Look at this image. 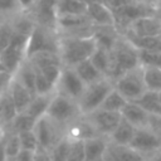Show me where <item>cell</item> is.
Here are the masks:
<instances>
[{
	"label": "cell",
	"mask_w": 161,
	"mask_h": 161,
	"mask_svg": "<svg viewBox=\"0 0 161 161\" xmlns=\"http://www.w3.org/2000/svg\"><path fill=\"white\" fill-rule=\"evenodd\" d=\"M160 39H161V34H160Z\"/></svg>",
	"instance_id": "cell-55"
},
{
	"label": "cell",
	"mask_w": 161,
	"mask_h": 161,
	"mask_svg": "<svg viewBox=\"0 0 161 161\" xmlns=\"http://www.w3.org/2000/svg\"><path fill=\"white\" fill-rule=\"evenodd\" d=\"M33 155H34L33 151L21 150V151H20L13 160H10V161H31V160H33Z\"/></svg>",
	"instance_id": "cell-44"
},
{
	"label": "cell",
	"mask_w": 161,
	"mask_h": 161,
	"mask_svg": "<svg viewBox=\"0 0 161 161\" xmlns=\"http://www.w3.org/2000/svg\"><path fill=\"white\" fill-rule=\"evenodd\" d=\"M79 1H82V3H84V4H89V3H93V1H97V0H79Z\"/></svg>",
	"instance_id": "cell-50"
},
{
	"label": "cell",
	"mask_w": 161,
	"mask_h": 161,
	"mask_svg": "<svg viewBox=\"0 0 161 161\" xmlns=\"http://www.w3.org/2000/svg\"><path fill=\"white\" fill-rule=\"evenodd\" d=\"M84 88H86V84L79 78L75 69L70 68V67H63L60 77L55 86V92L58 94H62V96H65L74 101H78L79 97L82 96Z\"/></svg>",
	"instance_id": "cell-10"
},
{
	"label": "cell",
	"mask_w": 161,
	"mask_h": 161,
	"mask_svg": "<svg viewBox=\"0 0 161 161\" xmlns=\"http://www.w3.org/2000/svg\"><path fill=\"white\" fill-rule=\"evenodd\" d=\"M34 132L38 138L39 148H43L47 151H50L65 136V130L58 126L47 114L40 117L35 122Z\"/></svg>",
	"instance_id": "cell-8"
},
{
	"label": "cell",
	"mask_w": 161,
	"mask_h": 161,
	"mask_svg": "<svg viewBox=\"0 0 161 161\" xmlns=\"http://www.w3.org/2000/svg\"><path fill=\"white\" fill-rule=\"evenodd\" d=\"M122 35L137 50L160 52L161 53V39H160V36H136L131 33H125Z\"/></svg>",
	"instance_id": "cell-20"
},
{
	"label": "cell",
	"mask_w": 161,
	"mask_h": 161,
	"mask_svg": "<svg viewBox=\"0 0 161 161\" xmlns=\"http://www.w3.org/2000/svg\"><path fill=\"white\" fill-rule=\"evenodd\" d=\"M125 33H131L136 36H160L161 19L158 14L138 18L128 26V29Z\"/></svg>",
	"instance_id": "cell-12"
},
{
	"label": "cell",
	"mask_w": 161,
	"mask_h": 161,
	"mask_svg": "<svg viewBox=\"0 0 161 161\" xmlns=\"http://www.w3.org/2000/svg\"><path fill=\"white\" fill-rule=\"evenodd\" d=\"M19 11L16 0H0V16H13Z\"/></svg>",
	"instance_id": "cell-39"
},
{
	"label": "cell",
	"mask_w": 161,
	"mask_h": 161,
	"mask_svg": "<svg viewBox=\"0 0 161 161\" xmlns=\"http://www.w3.org/2000/svg\"><path fill=\"white\" fill-rule=\"evenodd\" d=\"M29 36L14 33L10 44L0 53V68L14 75L20 64L26 59V44Z\"/></svg>",
	"instance_id": "cell-5"
},
{
	"label": "cell",
	"mask_w": 161,
	"mask_h": 161,
	"mask_svg": "<svg viewBox=\"0 0 161 161\" xmlns=\"http://www.w3.org/2000/svg\"><path fill=\"white\" fill-rule=\"evenodd\" d=\"M135 132H136V127L122 117L119 123L117 125V127L114 128V131L111 133V136L108 138L112 142L130 146V143H131V141L135 136Z\"/></svg>",
	"instance_id": "cell-22"
},
{
	"label": "cell",
	"mask_w": 161,
	"mask_h": 161,
	"mask_svg": "<svg viewBox=\"0 0 161 161\" xmlns=\"http://www.w3.org/2000/svg\"><path fill=\"white\" fill-rule=\"evenodd\" d=\"M127 102H128V101H127L116 88H113V89L108 93V96L104 98V101H103V103L101 104L99 108L106 109V111H111V112L121 113L122 109H123V107L127 104Z\"/></svg>",
	"instance_id": "cell-29"
},
{
	"label": "cell",
	"mask_w": 161,
	"mask_h": 161,
	"mask_svg": "<svg viewBox=\"0 0 161 161\" xmlns=\"http://www.w3.org/2000/svg\"><path fill=\"white\" fill-rule=\"evenodd\" d=\"M138 58L141 65L153 67L161 69V53L160 52H146L138 50Z\"/></svg>",
	"instance_id": "cell-37"
},
{
	"label": "cell",
	"mask_w": 161,
	"mask_h": 161,
	"mask_svg": "<svg viewBox=\"0 0 161 161\" xmlns=\"http://www.w3.org/2000/svg\"><path fill=\"white\" fill-rule=\"evenodd\" d=\"M35 74H36L35 67L28 59H25L13 77L18 82H20L31 94L35 96Z\"/></svg>",
	"instance_id": "cell-19"
},
{
	"label": "cell",
	"mask_w": 161,
	"mask_h": 161,
	"mask_svg": "<svg viewBox=\"0 0 161 161\" xmlns=\"http://www.w3.org/2000/svg\"><path fill=\"white\" fill-rule=\"evenodd\" d=\"M158 16H160V19H161V13H158Z\"/></svg>",
	"instance_id": "cell-53"
},
{
	"label": "cell",
	"mask_w": 161,
	"mask_h": 161,
	"mask_svg": "<svg viewBox=\"0 0 161 161\" xmlns=\"http://www.w3.org/2000/svg\"><path fill=\"white\" fill-rule=\"evenodd\" d=\"M114 88L128 101L133 102L137 98H140L146 91V83L143 79V70L142 65L128 70L123 75H121L114 83Z\"/></svg>",
	"instance_id": "cell-7"
},
{
	"label": "cell",
	"mask_w": 161,
	"mask_h": 161,
	"mask_svg": "<svg viewBox=\"0 0 161 161\" xmlns=\"http://www.w3.org/2000/svg\"><path fill=\"white\" fill-rule=\"evenodd\" d=\"M31 161H52L50 158V152L43 148H38L34 155H33V160Z\"/></svg>",
	"instance_id": "cell-43"
},
{
	"label": "cell",
	"mask_w": 161,
	"mask_h": 161,
	"mask_svg": "<svg viewBox=\"0 0 161 161\" xmlns=\"http://www.w3.org/2000/svg\"><path fill=\"white\" fill-rule=\"evenodd\" d=\"M47 116L67 131V128L75 119H78L82 116V113L77 101L55 93L47 111Z\"/></svg>",
	"instance_id": "cell-3"
},
{
	"label": "cell",
	"mask_w": 161,
	"mask_h": 161,
	"mask_svg": "<svg viewBox=\"0 0 161 161\" xmlns=\"http://www.w3.org/2000/svg\"><path fill=\"white\" fill-rule=\"evenodd\" d=\"M65 136L70 140H82L86 141L88 138H93L99 136L94 127L91 125V122L86 118V116H80L78 119H75L65 131Z\"/></svg>",
	"instance_id": "cell-15"
},
{
	"label": "cell",
	"mask_w": 161,
	"mask_h": 161,
	"mask_svg": "<svg viewBox=\"0 0 161 161\" xmlns=\"http://www.w3.org/2000/svg\"><path fill=\"white\" fill-rule=\"evenodd\" d=\"M1 131H5V125H4L3 121L0 119V132H1Z\"/></svg>",
	"instance_id": "cell-49"
},
{
	"label": "cell",
	"mask_w": 161,
	"mask_h": 161,
	"mask_svg": "<svg viewBox=\"0 0 161 161\" xmlns=\"http://www.w3.org/2000/svg\"><path fill=\"white\" fill-rule=\"evenodd\" d=\"M84 116L91 122V125L94 127L97 133L99 136H104V137L111 136V133L114 131V128L117 127V125L119 123V121L122 118L121 113L106 111L102 108H98V109H96L88 114H84Z\"/></svg>",
	"instance_id": "cell-11"
},
{
	"label": "cell",
	"mask_w": 161,
	"mask_h": 161,
	"mask_svg": "<svg viewBox=\"0 0 161 161\" xmlns=\"http://www.w3.org/2000/svg\"><path fill=\"white\" fill-rule=\"evenodd\" d=\"M146 158L141 156L128 145H119L108 140L107 147L104 150L103 161H145Z\"/></svg>",
	"instance_id": "cell-13"
},
{
	"label": "cell",
	"mask_w": 161,
	"mask_h": 161,
	"mask_svg": "<svg viewBox=\"0 0 161 161\" xmlns=\"http://www.w3.org/2000/svg\"><path fill=\"white\" fill-rule=\"evenodd\" d=\"M55 13L57 18L69 15H86L87 4L79 0H59L55 5Z\"/></svg>",
	"instance_id": "cell-23"
},
{
	"label": "cell",
	"mask_w": 161,
	"mask_h": 161,
	"mask_svg": "<svg viewBox=\"0 0 161 161\" xmlns=\"http://www.w3.org/2000/svg\"><path fill=\"white\" fill-rule=\"evenodd\" d=\"M18 136H19V140H20L21 150H28V151L35 152L39 148L38 138H36V135H35L34 130L20 132V133H18Z\"/></svg>",
	"instance_id": "cell-35"
},
{
	"label": "cell",
	"mask_w": 161,
	"mask_h": 161,
	"mask_svg": "<svg viewBox=\"0 0 161 161\" xmlns=\"http://www.w3.org/2000/svg\"><path fill=\"white\" fill-rule=\"evenodd\" d=\"M156 11H157V14L161 13V0H158V3L156 5Z\"/></svg>",
	"instance_id": "cell-48"
},
{
	"label": "cell",
	"mask_w": 161,
	"mask_h": 161,
	"mask_svg": "<svg viewBox=\"0 0 161 161\" xmlns=\"http://www.w3.org/2000/svg\"><path fill=\"white\" fill-rule=\"evenodd\" d=\"M133 102L137 103L141 108H143L147 113L158 114V112L161 111V104L158 102V92H155V91L147 89L140 98H137Z\"/></svg>",
	"instance_id": "cell-27"
},
{
	"label": "cell",
	"mask_w": 161,
	"mask_h": 161,
	"mask_svg": "<svg viewBox=\"0 0 161 161\" xmlns=\"http://www.w3.org/2000/svg\"><path fill=\"white\" fill-rule=\"evenodd\" d=\"M148 114L143 108H141L137 103L135 102H127V104L123 107L121 116L127 119L131 125H133L136 128H142L147 127V121H148Z\"/></svg>",
	"instance_id": "cell-17"
},
{
	"label": "cell",
	"mask_w": 161,
	"mask_h": 161,
	"mask_svg": "<svg viewBox=\"0 0 161 161\" xmlns=\"http://www.w3.org/2000/svg\"><path fill=\"white\" fill-rule=\"evenodd\" d=\"M35 74V94H53L55 92V86L52 84L36 68Z\"/></svg>",
	"instance_id": "cell-38"
},
{
	"label": "cell",
	"mask_w": 161,
	"mask_h": 161,
	"mask_svg": "<svg viewBox=\"0 0 161 161\" xmlns=\"http://www.w3.org/2000/svg\"><path fill=\"white\" fill-rule=\"evenodd\" d=\"M0 161H8V156L5 152V145H4V137L0 140Z\"/></svg>",
	"instance_id": "cell-45"
},
{
	"label": "cell",
	"mask_w": 161,
	"mask_h": 161,
	"mask_svg": "<svg viewBox=\"0 0 161 161\" xmlns=\"http://www.w3.org/2000/svg\"><path fill=\"white\" fill-rule=\"evenodd\" d=\"M18 114V111L15 108V104L11 99V96L9 93V88L5 91V93L0 97V119L5 125V128L11 123V121Z\"/></svg>",
	"instance_id": "cell-26"
},
{
	"label": "cell",
	"mask_w": 161,
	"mask_h": 161,
	"mask_svg": "<svg viewBox=\"0 0 161 161\" xmlns=\"http://www.w3.org/2000/svg\"><path fill=\"white\" fill-rule=\"evenodd\" d=\"M84 160H86L84 141H82V140H70L67 161H84Z\"/></svg>",
	"instance_id": "cell-36"
},
{
	"label": "cell",
	"mask_w": 161,
	"mask_h": 161,
	"mask_svg": "<svg viewBox=\"0 0 161 161\" xmlns=\"http://www.w3.org/2000/svg\"><path fill=\"white\" fill-rule=\"evenodd\" d=\"M13 38L11 16H0V53L10 44Z\"/></svg>",
	"instance_id": "cell-33"
},
{
	"label": "cell",
	"mask_w": 161,
	"mask_h": 161,
	"mask_svg": "<svg viewBox=\"0 0 161 161\" xmlns=\"http://www.w3.org/2000/svg\"><path fill=\"white\" fill-rule=\"evenodd\" d=\"M147 128L151 130L155 135L161 137V116L150 113L148 114V121H147Z\"/></svg>",
	"instance_id": "cell-40"
},
{
	"label": "cell",
	"mask_w": 161,
	"mask_h": 161,
	"mask_svg": "<svg viewBox=\"0 0 161 161\" xmlns=\"http://www.w3.org/2000/svg\"><path fill=\"white\" fill-rule=\"evenodd\" d=\"M150 161H161V150L157 151V152L150 158Z\"/></svg>",
	"instance_id": "cell-47"
},
{
	"label": "cell",
	"mask_w": 161,
	"mask_h": 161,
	"mask_svg": "<svg viewBox=\"0 0 161 161\" xmlns=\"http://www.w3.org/2000/svg\"><path fill=\"white\" fill-rule=\"evenodd\" d=\"M158 102H160V104H161V91L158 92Z\"/></svg>",
	"instance_id": "cell-52"
},
{
	"label": "cell",
	"mask_w": 161,
	"mask_h": 161,
	"mask_svg": "<svg viewBox=\"0 0 161 161\" xmlns=\"http://www.w3.org/2000/svg\"><path fill=\"white\" fill-rule=\"evenodd\" d=\"M4 135H5V131H1V132H0V140L4 137Z\"/></svg>",
	"instance_id": "cell-51"
},
{
	"label": "cell",
	"mask_w": 161,
	"mask_h": 161,
	"mask_svg": "<svg viewBox=\"0 0 161 161\" xmlns=\"http://www.w3.org/2000/svg\"><path fill=\"white\" fill-rule=\"evenodd\" d=\"M4 145H5V152H6V156H8V161L13 160L21 151L20 140H19L18 133H14V132H10V131H5Z\"/></svg>",
	"instance_id": "cell-32"
},
{
	"label": "cell",
	"mask_w": 161,
	"mask_h": 161,
	"mask_svg": "<svg viewBox=\"0 0 161 161\" xmlns=\"http://www.w3.org/2000/svg\"><path fill=\"white\" fill-rule=\"evenodd\" d=\"M142 70H143V79L147 89L160 92L161 91V69L142 65Z\"/></svg>",
	"instance_id": "cell-31"
},
{
	"label": "cell",
	"mask_w": 161,
	"mask_h": 161,
	"mask_svg": "<svg viewBox=\"0 0 161 161\" xmlns=\"http://www.w3.org/2000/svg\"><path fill=\"white\" fill-rule=\"evenodd\" d=\"M108 137L97 136L93 138H88L84 141V152L86 160L84 161H103L104 150L108 143Z\"/></svg>",
	"instance_id": "cell-18"
},
{
	"label": "cell",
	"mask_w": 161,
	"mask_h": 161,
	"mask_svg": "<svg viewBox=\"0 0 161 161\" xmlns=\"http://www.w3.org/2000/svg\"><path fill=\"white\" fill-rule=\"evenodd\" d=\"M55 93L53 94H35L31 99V102L29 103L28 108L24 111L26 112L29 116H31L34 119H39L40 117L47 114V111L49 108V104L53 99Z\"/></svg>",
	"instance_id": "cell-21"
},
{
	"label": "cell",
	"mask_w": 161,
	"mask_h": 161,
	"mask_svg": "<svg viewBox=\"0 0 161 161\" xmlns=\"http://www.w3.org/2000/svg\"><path fill=\"white\" fill-rule=\"evenodd\" d=\"M103 1L111 10H116V9H119V8H123V6L136 4V3L142 1V0H103Z\"/></svg>",
	"instance_id": "cell-41"
},
{
	"label": "cell",
	"mask_w": 161,
	"mask_h": 161,
	"mask_svg": "<svg viewBox=\"0 0 161 161\" xmlns=\"http://www.w3.org/2000/svg\"><path fill=\"white\" fill-rule=\"evenodd\" d=\"M145 161H150V160H145Z\"/></svg>",
	"instance_id": "cell-56"
},
{
	"label": "cell",
	"mask_w": 161,
	"mask_h": 161,
	"mask_svg": "<svg viewBox=\"0 0 161 161\" xmlns=\"http://www.w3.org/2000/svg\"><path fill=\"white\" fill-rule=\"evenodd\" d=\"M9 93L11 96V99L15 104V108L18 111V113L20 112H24L29 103L31 102L34 94H31L20 82H18L14 77L11 78L10 80V84H9Z\"/></svg>",
	"instance_id": "cell-16"
},
{
	"label": "cell",
	"mask_w": 161,
	"mask_h": 161,
	"mask_svg": "<svg viewBox=\"0 0 161 161\" xmlns=\"http://www.w3.org/2000/svg\"><path fill=\"white\" fill-rule=\"evenodd\" d=\"M89 59L93 63V65L107 78L108 69H109V50L97 45L96 50L93 52Z\"/></svg>",
	"instance_id": "cell-30"
},
{
	"label": "cell",
	"mask_w": 161,
	"mask_h": 161,
	"mask_svg": "<svg viewBox=\"0 0 161 161\" xmlns=\"http://www.w3.org/2000/svg\"><path fill=\"white\" fill-rule=\"evenodd\" d=\"M16 3H18V6H19V10L20 11L29 13L35 6V4L38 3V0H16Z\"/></svg>",
	"instance_id": "cell-42"
},
{
	"label": "cell",
	"mask_w": 161,
	"mask_h": 161,
	"mask_svg": "<svg viewBox=\"0 0 161 161\" xmlns=\"http://www.w3.org/2000/svg\"><path fill=\"white\" fill-rule=\"evenodd\" d=\"M114 88V84L108 78H102L101 80L86 86L82 96L79 97L78 106L80 109V113L88 114L101 107L104 98L108 96V93Z\"/></svg>",
	"instance_id": "cell-4"
},
{
	"label": "cell",
	"mask_w": 161,
	"mask_h": 161,
	"mask_svg": "<svg viewBox=\"0 0 161 161\" xmlns=\"http://www.w3.org/2000/svg\"><path fill=\"white\" fill-rule=\"evenodd\" d=\"M36 69H43L50 65H63L59 53L57 52H38L26 58Z\"/></svg>",
	"instance_id": "cell-25"
},
{
	"label": "cell",
	"mask_w": 161,
	"mask_h": 161,
	"mask_svg": "<svg viewBox=\"0 0 161 161\" xmlns=\"http://www.w3.org/2000/svg\"><path fill=\"white\" fill-rule=\"evenodd\" d=\"M143 3H146L147 5H150V6H152L153 9H156V5H157V3H158V0H142Z\"/></svg>",
	"instance_id": "cell-46"
},
{
	"label": "cell",
	"mask_w": 161,
	"mask_h": 161,
	"mask_svg": "<svg viewBox=\"0 0 161 161\" xmlns=\"http://www.w3.org/2000/svg\"><path fill=\"white\" fill-rule=\"evenodd\" d=\"M140 65L138 50L123 35H119L114 47L109 50V69L107 78L114 83L121 75Z\"/></svg>",
	"instance_id": "cell-1"
},
{
	"label": "cell",
	"mask_w": 161,
	"mask_h": 161,
	"mask_svg": "<svg viewBox=\"0 0 161 161\" xmlns=\"http://www.w3.org/2000/svg\"><path fill=\"white\" fill-rule=\"evenodd\" d=\"M97 48L93 35L91 36H62L59 35V55L63 67L74 68L77 64L91 58Z\"/></svg>",
	"instance_id": "cell-2"
},
{
	"label": "cell",
	"mask_w": 161,
	"mask_h": 161,
	"mask_svg": "<svg viewBox=\"0 0 161 161\" xmlns=\"http://www.w3.org/2000/svg\"><path fill=\"white\" fill-rule=\"evenodd\" d=\"M88 19L94 26H114V16L112 10L103 0H97L87 5Z\"/></svg>",
	"instance_id": "cell-14"
},
{
	"label": "cell",
	"mask_w": 161,
	"mask_h": 161,
	"mask_svg": "<svg viewBox=\"0 0 161 161\" xmlns=\"http://www.w3.org/2000/svg\"><path fill=\"white\" fill-rule=\"evenodd\" d=\"M77 74L79 75V78L83 80V83L86 86L96 83L98 80H101L102 78H104V75L93 65V63L91 62V59H87L79 64H77L74 67Z\"/></svg>",
	"instance_id": "cell-24"
},
{
	"label": "cell",
	"mask_w": 161,
	"mask_h": 161,
	"mask_svg": "<svg viewBox=\"0 0 161 161\" xmlns=\"http://www.w3.org/2000/svg\"><path fill=\"white\" fill-rule=\"evenodd\" d=\"M130 146L146 160H150L157 151L161 150V137L155 135L147 127L136 128Z\"/></svg>",
	"instance_id": "cell-9"
},
{
	"label": "cell",
	"mask_w": 161,
	"mask_h": 161,
	"mask_svg": "<svg viewBox=\"0 0 161 161\" xmlns=\"http://www.w3.org/2000/svg\"><path fill=\"white\" fill-rule=\"evenodd\" d=\"M38 52H57L59 53V34L55 29L35 25L33 29L28 44H26V58Z\"/></svg>",
	"instance_id": "cell-6"
},
{
	"label": "cell",
	"mask_w": 161,
	"mask_h": 161,
	"mask_svg": "<svg viewBox=\"0 0 161 161\" xmlns=\"http://www.w3.org/2000/svg\"><path fill=\"white\" fill-rule=\"evenodd\" d=\"M158 116H161V111H160V112H158Z\"/></svg>",
	"instance_id": "cell-54"
},
{
	"label": "cell",
	"mask_w": 161,
	"mask_h": 161,
	"mask_svg": "<svg viewBox=\"0 0 161 161\" xmlns=\"http://www.w3.org/2000/svg\"><path fill=\"white\" fill-rule=\"evenodd\" d=\"M69 142L70 140L64 136L49 152L52 161H67L68 160V151H69Z\"/></svg>",
	"instance_id": "cell-34"
},
{
	"label": "cell",
	"mask_w": 161,
	"mask_h": 161,
	"mask_svg": "<svg viewBox=\"0 0 161 161\" xmlns=\"http://www.w3.org/2000/svg\"><path fill=\"white\" fill-rule=\"evenodd\" d=\"M36 119H34L31 116H29L26 112H20L15 116V118L11 121V123L5 128V131H10L14 133H20L24 131L34 130Z\"/></svg>",
	"instance_id": "cell-28"
}]
</instances>
